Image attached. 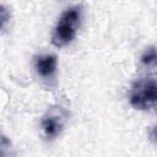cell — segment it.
<instances>
[{
    "instance_id": "1",
    "label": "cell",
    "mask_w": 157,
    "mask_h": 157,
    "mask_svg": "<svg viewBox=\"0 0 157 157\" xmlns=\"http://www.w3.org/2000/svg\"><path fill=\"white\" fill-rule=\"evenodd\" d=\"M78 23H80V9L71 7L66 10L61 15L60 20L55 26L52 37V43L58 48L70 43L76 36Z\"/></svg>"
},
{
    "instance_id": "2",
    "label": "cell",
    "mask_w": 157,
    "mask_h": 157,
    "mask_svg": "<svg viewBox=\"0 0 157 157\" xmlns=\"http://www.w3.org/2000/svg\"><path fill=\"white\" fill-rule=\"evenodd\" d=\"M130 104L140 110L156 105V80L152 77L139 78L130 91Z\"/></svg>"
},
{
    "instance_id": "3",
    "label": "cell",
    "mask_w": 157,
    "mask_h": 157,
    "mask_svg": "<svg viewBox=\"0 0 157 157\" xmlns=\"http://www.w3.org/2000/svg\"><path fill=\"white\" fill-rule=\"evenodd\" d=\"M65 115L61 113L60 109H53L48 112L47 115L42 119V129L47 137H55L60 134L64 126Z\"/></svg>"
},
{
    "instance_id": "4",
    "label": "cell",
    "mask_w": 157,
    "mask_h": 157,
    "mask_svg": "<svg viewBox=\"0 0 157 157\" xmlns=\"http://www.w3.org/2000/svg\"><path fill=\"white\" fill-rule=\"evenodd\" d=\"M34 66L37 72L42 77H50L56 69V56L55 55H39L34 60Z\"/></svg>"
},
{
    "instance_id": "5",
    "label": "cell",
    "mask_w": 157,
    "mask_h": 157,
    "mask_svg": "<svg viewBox=\"0 0 157 157\" xmlns=\"http://www.w3.org/2000/svg\"><path fill=\"white\" fill-rule=\"evenodd\" d=\"M141 61L142 64L145 65H153L155 61H156V50H155V47H151L148 48L141 56Z\"/></svg>"
},
{
    "instance_id": "6",
    "label": "cell",
    "mask_w": 157,
    "mask_h": 157,
    "mask_svg": "<svg viewBox=\"0 0 157 157\" xmlns=\"http://www.w3.org/2000/svg\"><path fill=\"white\" fill-rule=\"evenodd\" d=\"M10 21V11L6 6L0 5V31L5 28V26Z\"/></svg>"
}]
</instances>
